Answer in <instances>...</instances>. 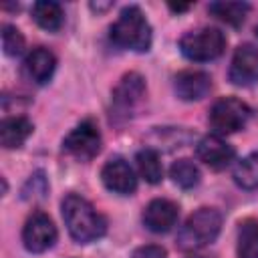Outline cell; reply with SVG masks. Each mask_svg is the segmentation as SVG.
<instances>
[{
  "label": "cell",
  "mask_w": 258,
  "mask_h": 258,
  "mask_svg": "<svg viewBox=\"0 0 258 258\" xmlns=\"http://www.w3.org/2000/svg\"><path fill=\"white\" fill-rule=\"evenodd\" d=\"M196 155H198V159L204 161L210 169L220 171V169H224V167L230 165V161L234 159L236 151H234V147H232L228 141H224L220 135H206V137H202V139L198 141V145H196Z\"/></svg>",
  "instance_id": "obj_12"
},
{
  "label": "cell",
  "mask_w": 258,
  "mask_h": 258,
  "mask_svg": "<svg viewBox=\"0 0 258 258\" xmlns=\"http://www.w3.org/2000/svg\"><path fill=\"white\" fill-rule=\"evenodd\" d=\"M62 220L71 234V238L79 244H89L105 236L107 232V220L103 214H99L91 202L77 194L64 196L62 204Z\"/></svg>",
  "instance_id": "obj_1"
},
{
  "label": "cell",
  "mask_w": 258,
  "mask_h": 258,
  "mask_svg": "<svg viewBox=\"0 0 258 258\" xmlns=\"http://www.w3.org/2000/svg\"><path fill=\"white\" fill-rule=\"evenodd\" d=\"M173 89L181 101H200L212 91V79L204 71L187 69L175 75Z\"/></svg>",
  "instance_id": "obj_13"
},
{
  "label": "cell",
  "mask_w": 258,
  "mask_h": 258,
  "mask_svg": "<svg viewBox=\"0 0 258 258\" xmlns=\"http://www.w3.org/2000/svg\"><path fill=\"white\" fill-rule=\"evenodd\" d=\"M169 8H171L173 12H181V10L187 8V4H177V6H175V4H169Z\"/></svg>",
  "instance_id": "obj_24"
},
{
  "label": "cell",
  "mask_w": 258,
  "mask_h": 258,
  "mask_svg": "<svg viewBox=\"0 0 258 258\" xmlns=\"http://www.w3.org/2000/svg\"><path fill=\"white\" fill-rule=\"evenodd\" d=\"M56 69V58L54 54L44 48V46H36L32 48L26 58H24V71L28 75L30 81H34L36 85H44L50 81V77L54 75Z\"/></svg>",
  "instance_id": "obj_14"
},
{
  "label": "cell",
  "mask_w": 258,
  "mask_h": 258,
  "mask_svg": "<svg viewBox=\"0 0 258 258\" xmlns=\"http://www.w3.org/2000/svg\"><path fill=\"white\" fill-rule=\"evenodd\" d=\"M234 181L242 189H256L258 187V151L248 153L240 159L234 167Z\"/></svg>",
  "instance_id": "obj_20"
},
{
  "label": "cell",
  "mask_w": 258,
  "mask_h": 258,
  "mask_svg": "<svg viewBox=\"0 0 258 258\" xmlns=\"http://www.w3.org/2000/svg\"><path fill=\"white\" fill-rule=\"evenodd\" d=\"M250 10L248 2H212L208 6V12L216 16L218 20L230 24V26H240Z\"/></svg>",
  "instance_id": "obj_18"
},
{
  "label": "cell",
  "mask_w": 258,
  "mask_h": 258,
  "mask_svg": "<svg viewBox=\"0 0 258 258\" xmlns=\"http://www.w3.org/2000/svg\"><path fill=\"white\" fill-rule=\"evenodd\" d=\"M2 48L8 56H18L24 50V36L22 32L12 26V24H4L2 26Z\"/></svg>",
  "instance_id": "obj_22"
},
{
  "label": "cell",
  "mask_w": 258,
  "mask_h": 258,
  "mask_svg": "<svg viewBox=\"0 0 258 258\" xmlns=\"http://www.w3.org/2000/svg\"><path fill=\"white\" fill-rule=\"evenodd\" d=\"M169 177L181 189H191L200 183V169L191 159H177L169 167Z\"/></svg>",
  "instance_id": "obj_21"
},
{
  "label": "cell",
  "mask_w": 258,
  "mask_h": 258,
  "mask_svg": "<svg viewBox=\"0 0 258 258\" xmlns=\"http://www.w3.org/2000/svg\"><path fill=\"white\" fill-rule=\"evenodd\" d=\"M56 226L44 212H32L22 228V242L24 248L32 254L46 252L56 242Z\"/></svg>",
  "instance_id": "obj_7"
},
{
  "label": "cell",
  "mask_w": 258,
  "mask_h": 258,
  "mask_svg": "<svg viewBox=\"0 0 258 258\" xmlns=\"http://www.w3.org/2000/svg\"><path fill=\"white\" fill-rule=\"evenodd\" d=\"M137 161V169L141 173V177L147 183H159L163 177V165H161V157L155 149L151 147H143L141 151H137L135 155Z\"/></svg>",
  "instance_id": "obj_17"
},
{
  "label": "cell",
  "mask_w": 258,
  "mask_h": 258,
  "mask_svg": "<svg viewBox=\"0 0 258 258\" xmlns=\"http://www.w3.org/2000/svg\"><path fill=\"white\" fill-rule=\"evenodd\" d=\"M230 81L236 87H250L258 83V48L254 44H240L230 62Z\"/></svg>",
  "instance_id": "obj_9"
},
{
  "label": "cell",
  "mask_w": 258,
  "mask_h": 258,
  "mask_svg": "<svg viewBox=\"0 0 258 258\" xmlns=\"http://www.w3.org/2000/svg\"><path fill=\"white\" fill-rule=\"evenodd\" d=\"M222 230V214L216 208L196 210L177 232V246L181 250H198L212 244Z\"/></svg>",
  "instance_id": "obj_3"
},
{
  "label": "cell",
  "mask_w": 258,
  "mask_h": 258,
  "mask_svg": "<svg viewBox=\"0 0 258 258\" xmlns=\"http://www.w3.org/2000/svg\"><path fill=\"white\" fill-rule=\"evenodd\" d=\"M179 218V208L175 202L171 200H165V198H155L151 200L145 208H143V214H141V220L145 224V228L149 232H155V234H165L169 232L175 222Z\"/></svg>",
  "instance_id": "obj_10"
},
{
  "label": "cell",
  "mask_w": 258,
  "mask_h": 258,
  "mask_svg": "<svg viewBox=\"0 0 258 258\" xmlns=\"http://www.w3.org/2000/svg\"><path fill=\"white\" fill-rule=\"evenodd\" d=\"M32 18L40 28H44L48 32H56L64 22V12L58 2L40 0V2L32 4Z\"/></svg>",
  "instance_id": "obj_16"
},
{
  "label": "cell",
  "mask_w": 258,
  "mask_h": 258,
  "mask_svg": "<svg viewBox=\"0 0 258 258\" xmlns=\"http://www.w3.org/2000/svg\"><path fill=\"white\" fill-rule=\"evenodd\" d=\"M238 258H258V220H244L238 228Z\"/></svg>",
  "instance_id": "obj_19"
},
{
  "label": "cell",
  "mask_w": 258,
  "mask_h": 258,
  "mask_svg": "<svg viewBox=\"0 0 258 258\" xmlns=\"http://www.w3.org/2000/svg\"><path fill=\"white\" fill-rule=\"evenodd\" d=\"M109 38L115 46L135 50V52H147L151 48V26L141 12L139 6H125L117 20L109 28Z\"/></svg>",
  "instance_id": "obj_2"
},
{
  "label": "cell",
  "mask_w": 258,
  "mask_h": 258,
  "mask_svg": "<svg viewBox=\"0 0 258 258\" xmlns=\"http://www.w3.org/2000/svg\"><path fill=\"white\" fill-rule=\"evenodd\" d=\"M145 81L137 73H127L119 81V85L113 89V107L115 115L129 117L145 99Z\"/></svg>",
  "instance_id": "obj_8"
},
{
  "label": "cell",
  "mask_w": 258,
  "mask_h": 258,
  "mask_svg": "<svg viewBox=\"0 0 258 258\" xmlns=\"http://www.w3.org/2000/svg\"><path fill=\"white\" fill-rule=\"evenodd\" d=\"M250 117L252 109L244 101L236 97H222L212 105L208 123L216 131V135H228L244 129Z\"/></svg>",
  "instance_id": "obj_5"
},
{
  "label": "cell",
  "mask_w": 258,
  "mask_h": 258,
  "mask_svg": "<svg viewBox=\"0 0 258 258\" xmlns=\"http://www.w3.org/2000/svg\"><path fill=\"white\" fill-rule=\"evenodd\" d=\"M131 258H167V252L163 246H157V244H145V246H139L133 250Z\"/></svg>",
  "instance_id": "obj_23"
},
{
  "label": "cell",
  "mask_w": 258,
  "mask_h": 258,
  "mask_svg": "<svg viewBox=\"0 0 258 258\" xmlns=\"http://www.w3.org/2000/svg\"><path fill=\"white\" fill-rule=\"evenodd\" d=\"M62 149L79 161H91L101 151V131H99V127L91 119L81 121L62 139Z\"/></svg>",
  "instance_id": "obj_6"
},
{
  "label": "cell",
  "mask_w": 258,
  "mask_h": 258,
  "mask_svg": "<svg viewBox=\"0 0 258 258\" xmlns=\"http://www.w3.org/2000/svg\"><path fill=\"white\" fill-rule=\"evenodd\" d=\"M224 48H226V36L220 28H214V26L185 32L179 38L181 54L196 62L214 60L224 52Z\"/></svg>",
  "instance_id": "obj_4"
},
{
  "label": "cell",
  "mask_w": 258,
  "mask_h": 258,
  "mask_svg": "<svg viewBox=\"0 0 258 258\" xmlns=\"http://www.w3.org/2000/svg\"><path fill=\"white\" fill-rule=\"evenodd\" d=\"M256 34H258V26H256Z\"/></svg>",
  "instance_id": "obj_25"
},
{
  "label": "cell",
  "mask_w": 258,
  "mask_h": 258,
  "mask_svg": "<svg viewBox=\"0 0 258 258\" xmlns=\"http://www.w3.org/2000/svg\"><path fill=\"white\" fill-rule=\"evenodd\" d=\"M101 179L109 191L119 196H131L137 189V177L123 157L109 159L101 169Z\"/></svg>",
  "instance_id": "obj_11"
},
{
  "label": "cell",
  "mask_w": 258,
  "mask_h": 258,
  "mask_svg": "<svg viewBox=\"0 0 258 258\" xmlns=\"http://www.w3.org/2000/svg\"><path fill=\"white\" fill-rule=\"evenodd\" d=\"M32 129H34V125L26 117H20V115L6 117L0 123V141H2V147L4 149L22 147L24 141L32 135Z\"/></svg>",
  "instance_id": "obj_15"
}]
</instances>
